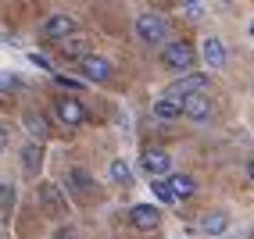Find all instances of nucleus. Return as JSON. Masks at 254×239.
<instances>
[{
    "instance_id": "nucleus-1",
    "label": "nucleus",
    "mask_w": 254,
    "mask_h": 239,
    "mask_svg": "<svg viewBox=\"0 0 254 239\" xmlns=\"http://www.w3.org/2000/svg\"><path fill=\"white\" fill-rule=\"evenodd\" d=\"M193 61H197V54H193V47L186 40H176V43L161 47V64L168 68V72H186V75H190Z\"/></svg>"
},
{
    "instance_id": "nucleus-2",
    "label": "nucleus",
    "mask_w": 254,
    "mask_h": 239,
    "mask_svg": "<svg viewBox=\"0 0 254 239\" xmlns=\"http://www.w3.org/2000/svg\"><path fill=\"white\" fill-rule=\"evenodd\" d=\"M136 36H140L147 47H165V36H168L165 14H154V11L140 14V18H136Z\"/></svg>"
},
{
    "instance_id": "nucleus-3",
    "label": "nucleus",
    "mask_w": 254,
    "mask_h": 239,
    "mask_svg": "<svg viewBox=\"0 0 254 239\" xmlns=\"http://www.w3.org/2000/svg\"><path fill=\"white\" fill-rule=\"evenodd\" d=\"M208 90V75H200V72H190V75H183L179 82H172V86L165 90L168 100H176V104H183V96H190V93H204Z\"/></svg>"
},
{
    "instance_id": "nucleus-4",
    "label": "nucleus",
    "mask_w": 254,
    "mask_h": 239,
    "mask_svg": "<svg viewBox=\"0 0 254 239\" xmlns=\"http://www.w3.org/2000/svg\"><path fill=\"white\" fill-rule=\"evenodd\" d=\"M54 111H58V118H61V122H64V125H72V129H75V125H86V122H90V111L82 107L75 96H61L58 104H54Z\"/></svg>"
},
{
    "instance_id": "nucleus-5",
    "label": "nucleus",
    "mask_w": 254,
    "mask_h": 239,
    "mask_svg": "<svg viewBox=\"0 0 254 239\" xmlns=\"http://www.w3.org/2000/svg\"><path fill=\"white\" fill-rule=\"evenodd\" d=\"M43 36L50 43H61V40L75 36V18L72 14H50V18L43 22Z\"/></svg>"
},
{
    "instance_id": "nucleus-6",
    "label": "nucleus",
    "mask_w": 254,
    "mask_h": 239,
    "mask_svg": "<svg viewBox=\"0 0 254 239\" xmlns=\"http://www.w3.org/2000/svg\"><path fill=\"white\" fill-rule=\"evenodd\" d=\"M129 221H132L140 232H154V229L161 225V211L154 207V203H136V207L129 211Z\"/></svg>"
},
{
    "instance_id": "nucleus-7",
    "label": "nucleus",
    "mask_w": 254,
    "mask_h": 239,
    "mask_svg": "<svg viewBox=\"0 0 254 239\" xmlns=\"http://www.w3.org/2000/svg\"><path fill=\"white\" fill-rule=\"evenodd\" d=\"M183 114L190 118V122H208V118H211V100H208L204 93L183 96Z\"/></svg>"
},
{
    "instance_id": "nucleus-8",
    "label": "nucleus",
    "mask_w": 254,
    "mask_h": 239,
    "mask_svg": "<svg viewBox=\"0 0 254 239\" xmlns=\"http://www.w3.org/2000/svg\"><path fill=\"white\" fill-rule=\"evenodd\" d=\"M79 68H82V75H86L90 82H108V79H111V61H108V57H100V54L82 57Z\"/></svg>"
},
{
    "instance_id": "nucleus-9",
    "label": "nucleus",
    "mask_w": 254,
    "mask_h": 239,
    "mask_svg": "<svg viewBox=\"0 0 254 239\" xmlns=\"http://www.w3.org/2000/svg\"><path fill=\"white\" fill-rule=\"evenodd\" d=\"M168 168H172V157H168L165 150H143V172H147L150 179L168 175Z\"/></svg>"
},
{
    "instance_id": "nucleus-10",
    "label": "nucleus",
    "mask_w": 254,
    "mask_h": 239,
    "mask_svg": "<svg viewBox=\"0 0 254 239\" xmlns=\"http://www.w3.org/2000/svg\"><path fill=\"white\" fill-rule=\"evenodd\" d=\"M58 47H61V54L72 57V61L90 57V36H82V32H75V36H68V40H61Z\"/></svg>"
},
{
    "instance_id": "nucleus-11",
    "label": "nucleus",
    "mask_w": 254,
    "mask_h": 239,
    "mask_svg": "<svg viewBox=\"0 0 254 239\" xmlns=\"http://www.w3.org/2000/svg\"><path fill=\"white\" fill-rule=\"evenodd\" d=\"M226 229H229V214H226V211H208L204 218H200V232H204V236L222 239Z\"/></svg>"
},
{
    "instance_id": "nucleus-12",
    "label": "nucleus",
    "mask_w": 254,
    "mask_h": 239,
    "mask_svg": "<svg viewBox=\"0 0 254 239\" xmlns=\"http://www.w3.org/2000/svg\"><path fill=\"white\" fill-rule=\"evenodd\" d=\"M200 54H204V64H211V68H222L226 64V47H222L218 36H208L204 47H200Z\"/></svg>"
},
{
    "instance_id": "nucleus-13",
    "label": "nucleus",
    "mask_w": 254,
    "mask_h": 239,
    "mask_svg": "<svg viewBox=\"0 0 254 239\" xmlns=\"http://www.w3.org/2000/svg\"><path fill=\"white\" fill-rule=\"evenodd\" d=\"M40 196H43V203H47L50 214H64V207H68V203H64V196H61V190H58L54 182H43V186H40Z\"/></svg>"
},
{
    "instance_id": "nucleus-14",
    "label": "nucleus",
    "mask_w": 254,
    "mask_h": 239,
    "mask_svg": "<svg viewBox=\"0 0 254 239\" xmlns=\"http://www.w3.org/2000/svg\"><path fill=\"white\" fill-rule=\"evenodd\" d=\"M40 164H43V146L32 140L22 146V168H25V175H36L40 172Z\"/></svg>"
},
{
    "instance_id": "nucleus-15",
    "label": "nucleus",
    "mask_w": 254,
    "mask_h": 239,
    "mask_svg": "<svg viewBox=\"0 0 254 239\" xmlns=\"http://www.w3.org/2000/svg\"><path fill=\"white\" fill-rule=\"evenodd\" d=\"M68 190L75 196H90L93 193V179H90L86 168H72V172H68Z\"/></svg>"
},
{
    "instance_id": "nucleus-16",
    "label": "nucleus",
    "mask_w": 254,
    "mask_h": 239,
    "mask_svg": "<svg viewBox=\"0 0 254 239\" xmlns=\"http://www.w3.org/2000/svg\"><path fill=\"white\" fill-rule=\"evenodd\" d=\"M25 129L32 132V140H50V125H47V118L36 114V111H25Z\"/></svg>"
},
{
    "instance_id": "nucleus-17",
    "label": "nucleus",
    "mask_w": 254,
    "mask_h": 239,
    "mask_svg": "<svg viewBox=\"0 0 254 239\" xmlns=\"http://www.w3.org/2000/svg\"><path fill=\"white\" fill-rule=\"evenodd\" d=\"M168 186H172L176 200H186V196H193V193H197V182H193L190 175H168Z\"/></svg>"
},
{
    "instance_id": "nucleus-18",
    "label": "nucleus",
    "mask_w": 254,
    "mask_h": 239,
    "mask_svg": "<svg viewBox=\"0 0 254 239\" xmlns=\"http://www.w3.org/2000/svg\"><path fill=\"white\" fill-rule=\"evenodd\" d=\"M154 118H161V122H172V118H183V104H176V100H154Z\"/></svg>"
},
{
    "instance_id": "nucleus-19",
    "label": "nucleus",
    "mask_w": 254,
    "mask_h": 239,
    "mask_svg": "<svg viewBox=\"0 0 254 239\" xmlns=\"http://www.w3.org/2000/svg\"><path fill=\"white\" fill-rule=\"evenodd\" d=\"M108 175H111V182H118V186H129V182H132V168H129L122 157H115L111 168H108Z\"/></svg>"
},
{
    "instance_id": "nucleus-20",
    "label": "nucleus",
    "mask_w": 254,
    "mask_h": 239,
    "mask_svg": "<svg viewBox=\"0 0 254 239\" xmlns=\"http://www.w3.org/2000/svg\"><path fill=\"white\" fill-rule=\"evenodd\" d=\"M150 193L158 196V203H176V193L168 186V179H150Z\"/></svg>"
},
{
    "instance_id": "nucleus-21",
    "label": "nucleus",
    "mask_w": 254,
    "mask_h": 239,
    "mask_svg": "<svg viewBox=\"0 0 254 239\" xmlns=\"http://www.w3.org/2000/svg\"><path fill=\"white\" fill-rule=\"evenodd\" d=\"M14 207V186H0V211H11Z\"/></svg>"
},
{
    "instance_id": "nucleus-22",
    "label": "nucleus",
    "mask_w": 254,
    "mask_h": 239,
    "mask_svg": "<svg viewBox=\"0 0 254 239\" xmlns=\"http://www.w3.org/2000/svg\"><path fill=\"white\" fill-rule=\"evenodd\" d=\"M54 82H58V86H68V90H82V82H75L68 75H54Z\"/></svg>"
},
{
    "instance_id": "nucleus-23",
    "label": "nucleus",
    "mask_w": 254,
    "mask_h": 239,
    "mask_svg": "<svg viewBox=\"0 0 254 239\" xmlns=\"http://www.w3.org/2000/svg\"><path fill=\"white\" fill-rule=\"evenodd\" d=\"M29 61H32V64H40L43 72H54V64H50V61H47L43 54H29Z\"/></svg>"
},
{
    "instance_id": "nucleus-24",
    "label": "nucleus",
    "mask_w": 254,
    "mask_h": 239,
    "mask_svg": "<svg viewBox=\"0 0 254 239\" xmlns=\"http://www.w3.org/2000/svg\"><path fill=\"white\" fill-rule=\"evenodd\" d=\"M197 4H200V0H183V7L190 11V14H200V7H197Z\"/></svg>"
},
{
    "instance_id": "nucleus-25",
    "label": "nucleus",
    "mask_w": 254,
    "mask_h": 239,
    "mask_svg": "<svg viewBox=\"0 0 254 239\" xmlns=\"http://www.w3.org/2000/svg\"><path fill=\"white\" fill-rule=\"evenodd\" d=\"M7 140H11V136H7V129L0 125V150H7Z\"/></svg>"
},
{
    "instance_id": "nucleus-26",
    "label": "nucleus",
    "mask_w": 254,
    "mask_h": 239,
    "mask_svg": "<svg viewBox=\"0 0 254 239\" xmlns=\"http://www.w3.org/2000/svg\"><path fill=\"white\" fill-rule=\"evenodd\" d=\"M54 239H72V232H68V229H61V232H58Z\"/></svg>"
},
{
    "instance_id": "nucleus-27",
    "label": "nucleus",
    "mask_w": 254,
    "mask_h": 239,
    "mask_svg": "<svg viewBox=\"0 0 254 239\" xmlns=\"http://www.w3.org/2000/svg\"><path fill=\"white\" fill-rule=\"evenodd\" d=\"M247 175H251V182H254V161H251V164H247Z\"/></svg>"
},
{
    "instance_id": "nucleus-28",
    "label": "nucleus",
    "mask_w": 254,
    "mask_h": 239,
    "mask_svg": "<svg viewBox=\"0 0 254 239\" xmlns=\"http://www.w3.org/2000/svg\"><path fill=\"white\" fill-rule=\"evenodd\" d=\"M247 36H251V40H254V18H251V25H247Z\"/></svg>"
},
{
    "instance_id": "nucleus-29",
    "label": "nucleus",
    "mask_w": 254,
    "mask_h": 239,
    "mask_svg": "<svg viewBox=\"0 0 254 239\" xmlns=\"http://www.w3.org/2000/svg\"><path fill=\"white\" fill-rule=\"evenodd\" d=\"M222 239H247V236H222Z\"/></svg>"
},
{
    "instance_id": "nucleus-30",
    "label": "nucleus",
    "mask_w": 254,
    "mask_h": 239,
    "mask_svg": "<svg viewBox=\"0 0 254 239\" xmlns=\"http://www.w3.org/2000/svg\"><path fill=\"white\" fill-rule=\"evenodd\" d=\"M0 239H4V236H0Z\"/></svg>"
}]
</instances>
